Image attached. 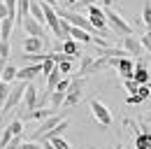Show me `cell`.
Here are the masks:
<instances>
[{"label":"cell","mask_w":151,"mask_h":149,"mask_svg":"<svg viewBox=\"0 0 151 149\" xmlns=\"http://www.w3.org/2000/svg\"><path fill=\"white\" fill-rule=\"evenodd\" d=\"M56 12H58V17L65 19L68 23H72V26H77V28H84V30H86V33H91V35H100V33L95 30V26L91 23V19H88V17H81V14H77V12L60 9V7H58Z\"/></svg>","instance_id":"cell-2"},{"label":"cell","mask_w":151,"mask_h":149,"mask_svg":"<svg viewBox=\"0 0 151 149\" xmlns=\"http://www.w3.org/2000/svg\"><path fill=\"white\" fill-rule=\"evenodd\" d=\"M105 68H109V58H107V56H100V58H95V61H93L88 74H95V72H100V70H105Z\"/></svg>","instance_id":"cell-23"},{"label":"cell","mask_w":151,"mask_h":149,"mask_svg":"<svg viewBox=\"0 0 151 149\" xmlns=\"http://www.w3.org/2000/svg\"><path fill=\"white\" fill-rule=\"evenodd\" d=\"M26 89H28V82H17V84L12 86L7 100L2 103V114L12 112L14 107H19V103H23V93H26Z\"/></svg>","instance_id":"cell-3"},{"label":"cell","mask_w":151,"mask_h":149,"mask_svg":"<svg viewBox=\"0 0 151 149\" xmlns=\"http://www.w3.org/2000/svg\"><path fill=\"white\" fill-rule=\"evenodd\" d=\"M135 147L137 149H151V130L144 128L139 135H135Z\"/></svg>","instance_id":"cell-19"},{"label":"cell","mask_w":151,"mask_h":149,"mask_svg":"<svg viewBox=\"0 0 151 149\" xmlns=\"http://www.w3.org/2000/svg\"><path fill=\"white\" fill-rule=\"evenodd\" d=\"M132 79L137 82V84H149V70H147V63L144 61H139L137 65H135V72H132Z\"/></svg>","instance_id":"cell-13"},{"label":"cell","mask_w":151,"mask_h":149,"mask_svg":"<svg viewBox=\"0 0 151 149\" xmlns=\"http://www.w3.org/2000/svg\"><path fill=\"white\" fill-rule=\"evenodd\" d=\"M142 21H144L147 30H151V2H147L144 9H142Z\"/></svg>","instance_id":"cell-25"},{"label":"cell","mask_w":151,"mask_h":149,"mask_svg":"<svg viewBox=\"0 0 151 149\" xmlns=\"http://www.w3.org/2000/svg\"><path fill=\"white\" fill-rule=\"evenodd\" d=\"M95 56H81V65H79V74L84 77V74H88V70H91V65H93Z\"/></svg>","instance_id":"cell-24"},{"label":"cell","mask_w":151,"mask_h":149,"mask_svg":"<svg viewBox=\"0 0 151 149\" xmlns=\"http://www.w3.org/2000/svg\"><path fill=\"white\" fill-rule=\"evenodd\" d=\"M51 2H56V0H51Z\"/></svg>","instance_id":"cell-51"},{"label":"cell","mask_w":151,"mask_h":149,"mask_svg":"<svg viewBox=\"0 0 151 149\" xmlns=\"http://www.w3.org/2000/svg\"><path fill=\"white\" fill-rule=\"evenodd\" d=\"M19 149H42V145H40V142H35V140H23Z\"/></svg>","instance_id":"cell-39"},{"label":"cell","mask_w":151,"mask_h":149,"mask_svg":"<svg viewBox=\"0 0 151 149\" xmlns=\"http://www.w3.org/2000/svg\"><path fill=\"white\" fill-rule=\"evenodd\" d=\"M58 70L63 74H70L72 72V61H60V63H58Z\"/></svg>","instance_id":"cell-37"},{"label":"cell","mask_w":151,"mask_h":149,"mask_svg":"<svg viewBox=\"0 0 151 149\" xmlns=\"http://www.w3.org/2000/svg\"><path fill=\"white\" fill-rule=\"evenodd\" d=\"M81 98H84V79L77 77V79L70 82V89L65 93V103H63V105H65V107H75Z\"/></svg>","instance_id":"cell-5"},{"label":"cell","mask_w":151,"mask_h":149,"mask_svg":"<svg viewBox=\"0 0 151 149\" xmlns=\"http://www.w3.org/2000/svg\"><path fill=\"white\" fill-rule=\"evenodd\" d=\"M114 149H123V145H116V147H114Z\"/></svg>","instance_id":"cell-48"},{"label":"cell","mask_w":151,"mask_h":149,"mask_svg":"<svg viewBox=\"0 0 151 149\" xmlns=\"http://www.w3.org/2000/svg\"><path fill=\"white\" fill-rule=\"evenodd\" d=\"M40 72H42V63H30V65H26V68H19L17 82H33V77L40 74Z\"/></svg>","instance_id":"cell-10"},{"label":"cell","mask_w":151,"mask_h":149,"mask_svg":"<svg viewBox=\"0 0 151 149\" xmlns=\"http://www.w3.org/2000/svg\"><path fill=\"white\" fill-rule=\"evenodd\" d=\"M132 95H137V98H139V103H142V100H147V98L151 95V89H149V84H139L137 93H132Z\"/></svg>","instance_id":"cell-26"},{"label":"cell","mask_w":151,"mask_h":149,"mask_svg":"<svg viewBox=\"0 0 151 149\" xmlns=\"http://www.w3.org/2000/svg\"><path fill=\"white\" fill-rule=\"evenodd\" d=\"M49 103H51V110H58V107H63V103H65V91L56 89V91L49 95Z\"/></svg>","instance_id":"cell-22"},{"label":"cell","mask_w":151,"mask_h":149,"mask_svg":"<svg viewBox=\"0 0 151 149\" xmlns=\"http://www.w3.org/2000/svg\"><path fill=\"white\" fill-rule=\"evenodd\" d=\"M63 2H65V5H70V7H72V5H77V2H79V0H63Z\"/></svg>","instance_id":"cell-47"},{"label":"cell","mask_w":151,"mask_h":149,"mask_svg":"<svg viewBox=\"0 0 151 149\" xmlns=\"http://www.w3.org/2000/svg\"><path fill=\"white\" fill-rule=\"evenodd\" d=\"M60 121H63V119H60V114H51L49 119H44V121L40 124V128L35 130V133H33V137H30V140L40 142V140H42V135H47L49 130H54V128L58 126V124H60Z\"/></svg>","instance_id":"cell-6"},{"label":"cell","mask_w":151,"mask_h":149,"mask_svg":"<svg viewBox=\"0 0 151 149\" xmlns=\"http://www.w3.org/2000/svg\"><path fill=\"white\" fill-rule=\"evenodd\" d=\"M23 58H26L28 63H42V61L47 58V54H42V51H37V54H26Z\"/></svg>","instance_id":"cell-33"},{"label":"cell","mask_w":151,"mask_h":149,"mask_svg":"<svg viewBox=\"0 0 151 149\" xmlns=\"http://www.w3.org/2000/svg\"><path fill=\"white\" fill-rule=\"evenodd\" d=\"M105 17H107V26L112 28L116 35H121V37L132 35V26L126 19H121V14H116L112 7H109V0H105Z\"/></svg>","instance_id":"cell-1"},{"label":"cell","mask_w":151,"mask_h":149,"mask_svg":"<svg viewBox=\"0 0 151 149\" xmlns=\"http://www.w3.org/2000/svg\"><path fill=\"white\" fill-rule=\"evenodd\" d=\"M9 91H12V86H9L7 82H0V103H5V100H7Z\"/></svg>","instance_id":"cell-34"},{"label":"cell","mask_w":151,"mask_h":149,"mask_svg":"<svg viewBox=\"0 0 151 149\" xmlns=\"http://www.w3.org/2000/svg\"><path fill=\"white\" fill-rule=\"evenodd\" d=\"M7 63H9V61H7V58H2V56H0V72H2V70H5V65H7Z\"/></svg>","instance_id":"cell-44"},{"label":"cell","mask_w":151,"mask_h":149,"mask_svg":"<svg viewBox=\"0 0 151 149\" xmlns=\"http://www.w3.org/2000/svg\"><path fill=\"white\" fill-rule=\"evenodd\" d=\"M126 103H128V105H137V103H139V98H137V95H128V98H126Z\"/></svg>","instance_id":"cell-42"},{"label":"cell","mask_w":151,"mask_h":149,"mask_svg":"<svg viewBox=\"0 0 151 149\" xmlns=\"http://www.w3.org/2000/svg\"><path fill=\"white\" fill-rule=\"evenodd\" d=\"M30 17L37 19L40 23H47V19H44V9H42V2H40V0H30Z\"/></svg>","instance_id":"cell-20"},{"label":"cell","mask_w":151,"mask_h":149,"mask_svg":"<svg viewBox=\"0 0 151 149\" xmlns=\"http://www.w3.org/2000/svg\"><path fill=\"white\" fill-rule=\"evenodd\" d=\"M68 126H70V124H68V119H63V121H60L54 130H49L47 135H42V140H40V142H49V140H54V137H60V135L68 130Z\"/></svg>","instance_id":"cell-18"},{"label":"cell","mask_w":151,"mask_h":149,"mask_svg":"<svg viewBox=\"0 0 151 149\" xmlns=\"http://www.w3.org/2000/svg\"><path fill=\"white\" fill-rule=\"evenodd\" d=\"M51 114H56V110H47V107H37V110L23 112V114H21V121H44V119H49Z\"/></svg>","instance_id":"cell-8"},{"label":"cell","mask_w":151,"mask_h":149,"mask_svg":"<svg viewBox=\"0 0 151 149\" xmlns=\"http://www.w3.org/2000/svg\"><path fill=\"white\" fill-rule=\"evenodd\" d=\"M0 56L9 61V56H12V47H9V40H0Z\"/></svg>","instance_id":"cell-29"},{"label":"cell","mask_w":151,"mask_h":149,"mask_svg":"<svg viewBox=\"0 0 151 149\" xmlns=\"http://www.w3.org/2000/svg\"><path fill=\"white\" fill-rule=\"evenodd\" d=\"M37 89L28 82V89H26V93H23V107H26V112L30 110H37Z\"/></svg>","instance_id":"cell-12"},{"label":"cell","mask_w":151,"mask_h":149,"mask_svg":"<svg viewBox=\"0 0 151 149\" xmlns=\"http://www.w3.org/2000/svg\"><path fill=\"white\" fill-rule=\"evenodd\" d=\"M12 137H14V135H12V130H9V128H5V130H2V133H0V149H5V147H7Z\"/></svg>","instance_id":"cell-30"},{"label":"cell","mask_w":151,"mask_h":149,"mask_svg":"<svg viewBox=\"0 0 151 149\" xmlns=\"http://www.w3.org/2000/svg\"><path fill=\"white\" fill-rule=\"evenodd\" d=\"M126 128H130V133H135V135H139V133L144 130V128H139V126H137L132 119H126Z\"/></svg>","instance_id":"cell-41"},{"label":"cell","mask_w":151,"mask_h":149,"mask_svg":"<svg viewBox=\"0 0 151 149\" xmlns=\"http://www.w3.org/2000/svg\"><path fill=\"white\" fill-rule=\"evenodd\" d=\"M0 82H2V77H0Z\"/></svg>","instance_id":"cell-52"},{"label":"cell","mask_w":151,"mask_h":149,"mask_svg":"<svg viewBox=\"0 0 151 149\" xmlns=\"http://www.w3.org/2000/svg\"><path fill=\"white\" fill-rule=\"evenodd\" d=\"M54 68H56V61H54V58H49V54H47V58L42 61V74H49Z\"/></svg>","instance_id":"cell-27"},{"label":"cell","mask_w":151,"mask_h":149,"mask_svg":"<svg viewBox=\"0 0 151 149\" xmlns=\"http://www.w3.org/2000/svg\"><path fill=\"white\" fill-rule=\"evenodd\" d=\"M42 149H56V147H54L51 142H42Z\"/></svg>","instance_id":"cell-46"},{"label":"cell","mask_w":151,"mask_h":149,"mask_svg":"<svg viewBox=\"0 0 151 149\" xmlns=\"http://www.w3.org/2000/svg\"><path fill=\"white\" fill-rule=\"evenodd\" d=\"M142 121H144V124H151V110L142 114Z\"/></svg>","instance_id":"cell-43"},{"label":"cell","mask_w":151,"mask_h":149,"mask_svg":"<svg viewBox=\"0 0 151 149\" xmlns=\"http://www.w3.org/2000/svg\"><path fill=\"white\" fill-rule=\"evenodd\" d=\"M121 47H123L130 56H139V54H142V49H144L142 42H139V37H135V35H126L123 40H121Z\"/></svg>","instance_id":"cell-11"},{"label":"cell","mask_w":151,"mask_h":149,"mask_svg":"<svg viewBox=\"0 0 151 149\" xmlns=\"http://www.w3.org/2000/svg\"><path fill=\"white\" fill-rule=\"evenodd\" d=\"M63 51H65V54L70 56L72 61H75V58H81V49H79V44H77V40H72V37L63 42Z\"/></svg>","instance_id":"cell-15"},{"label":"cell","mask_w":151,"mask_h":149,"mask_svg":"<svg viewBox=\"0 0 151 149\" xmlns=\"http://www.w3.org/2000/svg\"><path fill=\"white\" fill-rule=\"evenodd\" d=\"M149 89H151V82H149Z\"/></svg>","instance_id":"cell-50"},{"label":"cell","mask_w":151,"mask_h":149,"mask_svg":"<svg viewBox=\"0 0 151 149\" xmlns=\"http://www.w3.org/2000/svg\"><path fill=\"white\" fill-rule=\"evenodd\" d=\"M21 142H23V135H14V137L9 140V145H7L5 149H19V147H21Z\"/></svg>","instance_id":"cell-38"},{"label":"cell","mask_w":151,"mask_h":149,"mask_svg":"<svg viewBox=\"0 0 151 149\" xmlns=\"http://www.w3.org/2000/svg\"><path fill=\"white\" fill-rule=\"evenodd\" d=\"M21 49H23V54H37V51H42V49H44V37L28 35L26 40H23Z\"/></svg>","instance_id":"cell-9"},{"label":"cell","mask_w":151,"mask_h":149,"mask_svg":"<svg viewBox=\"0 0 151 149\" xmlns=\"http://www.w3.org/2000/svg\"><path fill=\"white\" fill-rule=\"evenodd\" d=\"M95 2H98V0H79V5H86V7H88V5H95Z\"/></svg>","instance_id":"cell-45"},{"label":"cell","mask_w":151,"mask_h":149,"mask_svg":"<svg viewBox=\"0 0 151 149\" xmlns=\"http://www.w3.org/2000/svg\"><path fill=\"white\" fill-rule=\"evenodd\" d=\"M7 128L12 130V135H23V121H21V119H14Z\"/></svg>","instance_id":"cell-28"},{"label":"cell","mask_w":151,"mask_h":149,"mask_svg":"<svg viewBox=\"0 0 151 149\" xmlns=\"http://www.w3.org/2000/svg\"><path fill=\"white\" fill-rule=\"evenodd\" d=\"M88 107H91V114L95 116V121L100 124V126H105V128H109L112 126V121H114V116H112V112H109V107L105 105V103H100V100H91L88 103Z\"/></svg>","instance_id":"cell-4"},{"label":"cell","mask_w":151,"mask_h":149,"mask_svg":"<svg viewBox=\"0 0 151 149\" xmlns=\"http://www.w3.org/2000/svg\"><path fill=\"white\" fill-rule=\"evenodd\" d=\"M123 84H126L128 93H137V89H139V84H137L135 79H123Z\"/></svg>","instance_id":"cell-40"},{"label":"cell","mask_w":151,"mask_h":149,"mask_svg":"<svg viewBox=\"0 0 151 149\" xmlns=\"http://www.w3.org/2000/svg\"><path fill=\"white\" fill-rule=\"evenodd\" d=\"M17 72H19V68H17V65H12V63H7V65H5V70L0 72V77H2V82H7V84H9V82H17Z\"/></svg>","instance_id":"cell-21"},{"label":"cell","mask_w":151,"mask_h":149,"mask_svg":"<svg viewBox=\"0 0 151 149\" xmlns=\"http://www.w3.org/2000/svg\"><path fill=\"white\" fill-rule=\"evenodd\" d=\"M0 114H2V103H0Z\"/></svg>","instance_id":"cell-49"},{"label":"cell","mask_w":151,"mask_h":149,"mask_svg":"<svg viewBox=\"0 0 151 149\" xmlns=\"http://www.w3.org/2000/svg\"><path fill=\"white\" fill-rule=\"evenodd\" d=\"M21 28L28 33V35H35V37H44V23H40L37 19L33 17H26L23 19V23H21Z\"/></svg>","instance_id":"cell-7"},{"label":"cell","mask_w":151,"mask_h":149,"mask_svg":"<svg viewBox=\"0 0 151 149\" xmlns=\"http://www.w3.org/2000/svg\"><path fill=\"white\" fill-rule=\"evenodd\" d=\"M139 42H142V47H144V49H147V51L151 54V30H147L144 35L139 37Z\"/></svg>","instance_id":"cell-36"},{"label":"cell","mask_w":151,"mask_h":149,"mask_svg":"<svg viewBox=\"0 0 151 149\" xmlns=\"http://www.w3.org/2000/svg\"><path fill=\"white\" fill-rule=\"evenodd\" d=\"M14 19L12 17H5L2 21H0V40H9L12 37V30H14Z\"/></svg>","instance_id":"cell-17"},{"label":"cell","mask_w":151,"mask_h":149,"mask_svg":"<svg viewBox=\"0 0 151 149\" xmlns=\"http://www.w3.org/2000/svg\"><path fill=\"white\" fill-rule=\"evenodd\" d=\"M49 142H51V145H54L56 149H72L68 140H63V135H60V137H54V140H49Z\"/></svg>","instance_id":"cell-32"},{"label":"cell","mask_w":151,"mask_h":149,"mask_svg":"<svg viewBox=\"0 0 151 149\" xmlns=\"http://www.w3.org/2000/svg\"><path fill=\"white\" fill-rule=\"evenodd\" d=\"M5 2V7H7V12H9V17L14 19V23H17V0H2Z\"/></svg>","instance_id":"cell-31"},{"label":"cell","mask_w":151,"mask_h":149,"mask_svg":"<svg viewBox=\"0 0 151 149\" xmlns=\"http://www.w3.org/2000/svg\"><path fill=\"white\" fill-rule=\"evenodd\" d=\"M88 17H105V7H98V5H88Z\"/></svg>","instance_id":"cell-35"},{"label":"cell","mask_w":151,"mask_h":149,"mask_svg":"<svg viewBox=\"0 0 151 149\" xmlns=\"http://www.w3.org/2000/svg\"><path fill=\"white\" fill-rule=\"evenodd\" d=\"M60 70H58V63H56V68H54V70H51V72L47 74V93H54L56 91V86H58V82H60V79H63V77H60Z\"/></svg>","instance_id":"cell-14"},{"label":"cell","mask_w":151,"mask_h":149,"mask_svg":"<svg viewBox=\"0 0 151 149\" xmlns=\"http://www.w3.org/2000/svg\"><path fill=\"white\" fill-rule=\"evenodd\" d=\"M30 17V0H17V23H23V19Z\"/></svg>","instance_id":"cell-16"}]
</instances>
